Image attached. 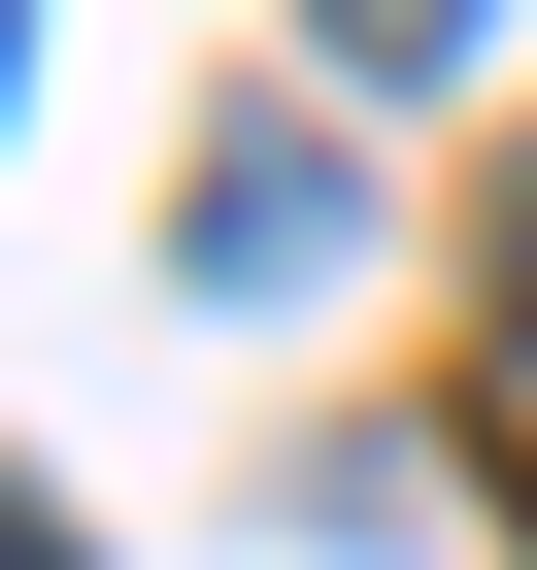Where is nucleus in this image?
Returning <instances> with one entry per match:
<instances>
[{
    "label": "nucleus",
    "mask_w": 537,
    "mask_h": 570,
    "mask_svg": "<svg viewBox=\"0 0 537 570\" xmlns=\"http://www.w3.org/2000/svg\"><path fill=\"white\" fill-rule=\"evenodd\" d=\"M470 470L537 503V168H504V268H470Z\"/></svg>",
    "instance_id": "obj_1"
},
{
    "label": "nucleus",
    "mask_w": 537,
    "mask_h": 570,
    "mask_svg": "<svg viewBox=\"0 0 537 570\" xmlns=\"http://www.w3.org/2000/svg\"><path fill=\"white\" fill-rule=\"evenodd\" d=\"M336 35H370V68H437V0H336Z\"/></svg>",
    "instance_id": "obj_2"
},
{
    "label": "nucleus",
    "mask_w": 537,
    "mask_h": 570,
    "mask_svg": "<svg viewBox=\"0 0 537 570\" xmlns=\"http://www.w3.org/2000/svg\"><path fill=\"white\" fill-rule=\"evenodd\" d=\"M0 570H68V503H0Z\"/></svg>",
    "instance_id": "obj_3"
}]
</instances>
